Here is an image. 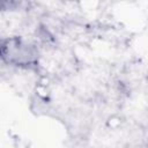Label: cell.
Returning a JSON list of instances; mask_svg holds the SVG:
<instances>
[{
  "instance_id": "6da1fadb",
  "label": "cell",
  "mask_w": 148,
  "mask_h": 148,
  "mask_svg": "<svg viewBox=\"0 0 148 148\" xmlns=\"http://www.w3.org/2000/svg\"><path fill=\"white\" fill-rule=\"evenodd\" d=\"M1 56L5 61L16 66H29L37 60V50L21 38H8L1 43Z\"/></svg>"
}]
</instances>
